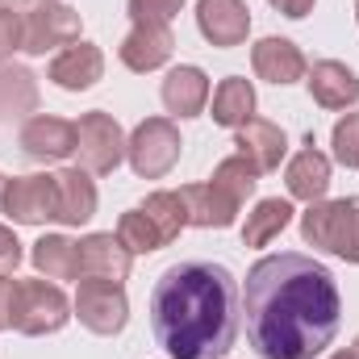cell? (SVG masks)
<instances>
[{"label":"cell","instance_id":"cell-35","mask_svg":"<svg viewBox=\"0 0 359 359\" xmlns=\"http://www.w3.org/2000/svg\"><path fill=\"white\" fill-rule=\"evenodd\" d=\"M25 0H0V8H21Z\"/></svg>","mask_w":359,"mask_h":359},{"label":"cell","instance_id":"cell-37","mask_svg":"<svg viewBox=\"0 0 359 359\" xmlns=\"http://www.w3.org/2000/svg\"><path fill=\"white\" fill-rule=\"evenodd\" d=\"M4 184H8V180L0 176V205H4Z\"/></svg>","mask_w":359,"mask_h":359},{"label":"cell","instance_id":"cell-12","mask_svg":"<svg viewBox=\"0 0 359 359\" xmlns=\"http://www.w3.org/2000/svg\"><path fill=\"white\" fill-rule=\"evenodd\" d=\"M172 50H176L172 29H168V25H151V21H134V29H130V34L121 38V46H117L121 63H126L130 72H138V76L163 67V63L172 59Z\"/></svg>","mask_w":359,"mask_h":359},{"label":"cell","instance_id":"cell-31","mask_svg":"<svg viewBox=\"0 0 359 359\" xmlns=\"http://www.w3.org/2000/svg\"><path fill=\"white\" fill-rule=\"evenodd\" d=\"M21 34H25L21 13H17V8H0V63H4L13 50H21Z\"/></svg>","mask_w":359,"mask_h":359},{"label":"cell","instance_id":"cell-27","mask_svg":"<svg viewBox=\"0 0 359 359\" xmlns=\"http://www.w3.org/2000/svg\"><path fill=\"white\" fill-rule=\"evenodd\" d=\"M117 238L130 247V255H151V251H159V247H163V238H159L155 222L142 213V205L121 213V222H117Z\"/></svg>","mask_w":359,"mask_h":359},{"label":"cell","instance_id":"cell-34","mask_svg":"<svg viewBox=\"0 0 359 359\" xmlns=\"http://www.w3.org/2000/svg\"><path fill=\"white\" fill-rule=\"evenodd\" d=\"M271 8H280L284 17L301 21V17H309V13H313V0H271Z\"/></svg>","mask_w":359,"mask_h":359},{"label":"cell","instance_id":"cell-17","mask_svg":"<svg viewBox=\"0 0 359 359\" xmlns=\"http://www.w3.org/2000/svg\"><path fill=\"white\" fill-rule=\"evenodd\" d=\"M234 134H238V138H234L238 155H243V159H251L259 176H264V172H276V168H280V159L288 155V138H284V130H280V126H271V121H264V117H251V121H247V126H238Z\"/></svg>","mask_w":359,"mask_h":359},{"label":"cell","instance_id":"cell-39","mask_svg":"<svg viewBox=\"0 0 359 359\" xmlns=\"http://www.w3.org/2000/svg\"><path fill=\"white\" fill-rule=\"evenodd\" d=\"M355 21H359V4H355Z\"/></svg>","mask_w":359,"mask_h":359},{"label":"cell","instance_id":"cell-15","mask_svg":"<svg viewBox=\"0 0 359 359\" xmlns=\"http://www.w3.org/2000/svg\"><path fill=\"white\" fill-rule=\"evenodd\" d=\"M100 76H104V55L92 42H72L50 59V80L63 92H88Z\"/></svg>","mask_w":359,"mask_h":359},{"label":"cell","instance_id":"cell-33","mask_svg":"<svg viewBox=\"0 0 359 359\" xmlns=\"http://www.w3.org/2000/svg\"><path fill=\"white\" fill-rule=\"evenodd\" d=\"M13 288H17V284L0 276V330L13 326Z\"/></svg>","mask_w":359,"mask_h":359},{"label":"cell","instance_id":"cell-11","mask_svg":"<svg viewBox=\"0 0 359 359\" xmlns=\"http://www.w3.org/2000/svg\"><path fill=\"white\" fill-rule=\"evenodd\" d=\"M196 25L209 46H243L251 34V8L243 0H196Z\"/></svg>","mask_w":359,"mask_h":359},{"label":"cell","instance_id":"cell-10","mask_svg":"<svg viewBox=\"0 0 359 359\" xmlns=\"http://www.w3.org/2000/svg\"><path fill=\"white\" fill-rule=\"evenodd\" d=\"M76 264H80V280H109V284H121L130 276V247L117 238V234H88L76 243Z\"/></svg>","mask_w":359,"mask_h":359},{"label":"cell","instance_id":"cell-38","mask_svg":"<svg viewBox=\"0 0 359 359\" xmlns=\"http://www.w3.org/2000/svg\"><path fill=\"white\" fill-rule=\"evenodd\" d=\"M330 359H351V355H347V351H343V355H330Z\"/></svg>","mask_w":359,"mask_h":359},{"label":"cell","instance_id":"cell-29","mask_svg":"<svg viewBox=\"0 0 359 359\" xmlns=\"http://www.w3.org/2000/svg\"><path fill=\"white\" fill-rule=\"evenodd\" d=\"M330 147H334V159L343 168H359V113H347L334 134H330Z\"/></svg>","mask_w":359,"mask_h":359},{"label":"cell","instance_id":"cell-8","mask_svg":"<svg viewBox=\"0 0 359 359\" xmlns=\"http://www.w3.org/2000/svg\"><path fill=\"white\" fill-rule=\"evenodd\" d=\"M0 209L21 226L59 222V184H55V176H13L4 184Z\"/></svg>","mask_w":359,"mask_h":359},{"label":"cell","instance_id":"cell-24","mask_svg":"<svg viewBox=\"0 0 359 359\" xmlns=\"http://www.w3.org/2000/svg\"><path fill=\"white\" fill-rule=\"evenodd\" d=\"M292 222V205L280 201V196H268L259 201L251 213H247V226H243V243L247 247H268L271 238H280Z\"/></svg>","mask_w":359,"mask_h":359},{"label":"cell","instance_id":"cell-25","mask_svg":"<svg viewBox=\"0 0 359 359\" xmlns=\"http://www.w3.org/2000/svg\"><path fill=\"white\" fill-rule=\"evenodd\" d=\"M34 268L46 280H80V264H76V243L63 234H46L34 243Z\"/></svg>","mask_w":359,"mask_h":359},{"label":"cell","instance_id":"cell-13","mask_svg":"<svg viewBox=\"0 0 359 359\" xmlns=\"http://www.w3.org/2000/svg\"><path fill=\"white\" fill-rule=\"evenodd\" d=\"M21 151L38 163H59L67 155H76V121L63 117H29L21 130Z\"/></svg>","mask_w":359,"mask_h":359},{"label":"cell","instance_id":"cell-18","mask_svg":"<svg viewBox=\"0 0 359 359\" xmlns=\"http://www.w3.org/2000/svg\"><path fill=\"white\" fill-rule=\"evenodd\" d=\"M309 92L322 109H351L359 100V76L339 59H322L309 67Z\"/></svg>","mask_w":359,"mask_h":359},{"label":"cell","instance_id":"cell-21","mask_svg":"<svg viewBox=\"0 0 359 359\" xmlns=\"http://www.w3.org/2000/svg\"><path fill=\"white\" fill-rule=\"evenodd\" d=\"M209 100V76L201 67H172L163 80V104L176 117H196Z\"/></svg>","mask_w":359,"mask_h":359},{"label":"cell","instance_id":"cell-16","mask_svg":"<svg viewBox=\"0 0 359 359\" xmlns=\"http://www.w3.org/2000/svg\"><path fill=\"white\" fill-rule=\"evenodd\" d=\"M251 63H255V76L268 80V84H297L309 72L301 46L288 42V38H264V42H255Z\"/></svg>","mask_w":359,"mask_h":359},{"label":"cell","instance_id":"cell-4","mask_svg":"<svg viewBox=\"0 0 359 359\" xmlns=\"http://www.w3.org/2000/svg\"><path fill=\"white\" fill-rule=\"evenodd\" d=\"M67 318H72V301L63 297L59 284H46V280H17V288H13V330L38 339V334L63 330Z\"/></svg>","mask_w":359,"mask_h":359},{"label":"cell","instance_id":"cell-20","mask_svg":"<svg viewBox=\"0 0 359 359\" xmlns=\"http://www.w3.org/2000/svg\"><path fill=\"white\" fill-rule=\"evenodd\" d=\"M59 184V222L63 226H84L96 213V184L88 180L84 168H63L55 172Z\"/></svg>","mask_w":359,"mask_h":359},{"label":"cell","instance_id":"cell-9","mask_svg":"<svg viewBox=\"0 0 359 359\" xmlns=\"http://www.w3.org/2000/svg\"><path fill=\"white\" fill-rule=\"evenodd\" d=\"M76 313L92 334H121L130 322V301L121 292V284L109 280H80L76 292Z\"/></svg>","mask_w":359,"mask_h":359},{"label":"cell","instance_id":"cell-19","mask_svg":"<svg viewBox=\"0 0 359 359\" xmlns=\"http://www.w3.org/2000/svg\"><path fill=\"white\" fill-rule=\"evenodd\" d=\"M284 184H288V192H292L297 201H305V205L322 201L326 188H330V159H326L322 151H313V147L297 151L292 163H288V172H284Z\"/></svg>","mask_w":359,"mask_h":359},{"label":"cell","instance_id":"cell-28","mask_svg":"<svg viewBox=\"0 0 359 359\" xmlns=\"http://www.w3.org/2000/svg\"><path fill=\"white\" fill-rule=\"evenodd\" d=\"M213 184L217 188H226L238 205H247V196L255 192V184H259V172H255V163L251 159H243V155H230V159H222L217 168H213Z\"/></svg>","mask_w":359,"mask_h":359},{"label":"cell","instance_id":"cell-26","mask_svg":"<svg viewBox=\"0 0 359 359\" xmlns=\"http://www.w3.org/2000/svg\"><path fill=\"white\" fill-rule=\"evenodd\" d=\"M142 213L155 222V230H159L163 247H168V243H176L180 230L188 226V209H184V196H180V192H151V196L142 201Z\"/></svg>","mask_w":359,"mask_h":359},{"label":"cell","instance_id":"cell-1","mask_svg":"<svg viewBox=\"0 0 359 359\" xmlns=\"http://www.w3.org/2000/svg\"><path fill=\"white\" fill-rule=\"evenodd\" d=\"M243 318L255 355L313 359L339 334L343 297L326 264L301 251H280V255H264L247 271Z\"/></svg>","mask_w":359,"mask_h":359},{"label":"cell","instance_id":"cell-14","mask_svg":"<svg viewBox=\"0 0 359 359\" xmlns=\"http://www.w3.org/2000/svg\"><path fill=\"white\" fill-rule=\"evenodd\" d=\"M180 196H184V209H188V226H201V230H226V226H234V217H238V209H243V205H238L226 188H217L213 180H205V184H184Z\"/></svg>","mask_w":359,"mask_h":359},{"label":"cell","instance_id":"cell-32","mask_svg":"<svg viewBox=\"0 0 359 359\" xmlns=\"http://www.w3.org/2000/svg\"><path fill=\"white\" fill-rule=\"evenodd\" d=\"M21 268V243L8 226H0V271H17Z\"/></svg>","mask_w":359,"mask_h":359},{"label":"cell","instance_id":"cell-5","mask_svg":"<svg viewBox=\"0 0 359 359\" xmlns=\"http://www.w3.org/2000/svg\"><path fill=\"white\" fill-rule=\"evenodd\" d=\"M180 130L176 121L168 117H147L130 138H126V155H130V168L142 180H163L172 168L180 163Z\"/></svg>","mask_w":359,"mask_h":359},{"label":"cell","instance_id":"cell-7","mask_svg":"<svg viewBox=\"0 0 359 359\" xmlns=\"http://www.w3.org/2000/svg\"><path fill=\"white\" fill-rule=\"evenodd\" d=\"M25 34H21V50L29 55H46L55 46H72L80 42V13L63 0H38L25 17H21Z\"/></svg>","mask_w":359,"mask_h":359},{"label":"cell","instance_id":"cell-23","mask_svg":"<svg viewBox=\"0 0 359 359\" xmlns=\"http://www.w3.org/2000/svg\"><path fill=\"white\" fill-rule=\"evenodd\" d=\"M38 109V80L29 67L0 63V117H21Z\"/></svg>","mask_w":359,"mask_h":359},{"label":"cell","instance_id":"cell-36","mask_svg":"<svg viewBox=\"0 0 359 359\" xmlns=\"http://www.w3.org/2000/svg\"><path fill=\"white\" fill-rule=\"evenodd\" d=\"M347 355H351V359H359V339H355V347H351V351H347Z\"/></svg>","mask_w":359,"mask_h":359},{"label":"cell","instance_id":"cell-2","mask_svg":"<svg viewBox=\"0 0 359 359\" xmlns=\"http://www.w3.org/2000/svg\"><path fill=\"white\" fill-rule=\"evenodd\" d=\"M151 330L172 359H222L243 322V288L213 259L172 264L151 288Z\"/></svg>","mask_w":359,"mask_h":359},{"label":"cell","instance_id":"cell-30","mask_svg":"<svg viewBox=\"0 0 359 359\" xmlns=\"http://www.w3.org/2000/svg\"><path fill=\"white\" fill-rule=\"evenodd\" d=\"M126 8H130V17H134V21L168 25L180 8H184V0H126Z\"/></svg>","mask_w":359,"mask_h":359},{"label":"cell","instance_id":"cell-22","mask_svg":"<svg viewBox=\"0 0 359 359\" xmlns=\"http://www.w3.org/2000/svg\"><path fill=\"white\" fill-rule=\"evenodd\" d=\"M251 117H255V88H251V80H243V76L222 80L217 92H213V121L222 130H238Z\"/></svg>","mask_w":359,"mask_h":359},{"label":"cell","instance_id":"cell-6","mask_svg":"<svg viewBox=\"0 0 359 359\" xmlns=\"http://www.w3.org/2000/svg\"><path fill=\"white\" fill-rule=\"evenodd\" d=\"M76 155H80V168L84 172L109 176L126 159V134H121V126L109 113H100V109L84 113L76 121Z\"/></svg>","mask_w":359,"mask_h":359},{"label":"cell","instance_id":"cell-3","mask_svg":"<svg viewBox=\"0 0 359 359\" xmlns=\"http://www.w3.org/2000/svg\"><path fill=\"white\" fill-rule=\"evenodd\" d=\"M301 234L309 247H322L347 264H359V196L313 201L301 217Z\"/></svg>","mask_w":359,"mask_h":359}]
</instances>
